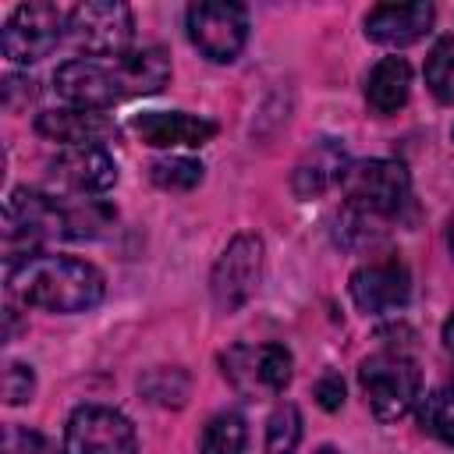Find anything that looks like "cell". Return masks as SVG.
<instances>
[{
    "instance_id": "6da1fadb",
    "label": "cell",
    "mask_w": 454,
    "mask_h": 454,
    "mask_svg": "<svg viewBox=\"0 0 454 454\" xmlns=\"http://www.w3.org/2000/svg\"><path fill=\"white\" fill-rule=\"evenodd\" d=\"M7 291L21 305L46 309V312H57V316H71V312L96 309L103 301L106 280L85 259L32 252V255H21V259L7 262Z\"/></svg>"
},
{
    "instance_id": "7a4b0ae2",
    "label": "cell",
    "mask_w": 454,
    "mask_h": 454,
    "mask_svg": "<svg viewBox=\"0 0 454 454\" xmlns=\"http://www.w3.org/2000/svg\"><path fill=\"white\" fill-rule=\"evenodd\" d=\"M344 209L365 223L394 220L411 199V177L397 160H362L344 170Z\"/></svg>"
},
{
    "instance_id": "3957f363",
    "label": "cell",
    "mask_w": 454,
    "mask_h": 454,
    "mask_svg": "<svg viewBox=\"0 0 454 454\" xmlns=\"http://www.w3.org/2000/svg\"><path fill=\"white\" fill-rule=\"evenodd\" d=\"M67 238V213L64 202L53 199L50 192L35 188H14L4 202V245H7V262L32 255L39 245Z\"/></svg>"
},
{
    "instance_id": "277c9868",
    "label": "cell",
    "mask_w": 454,
    "mask_h": 454,
    "mask_svg": "<svg viewBox=\"0 0 454 454\" xmlns=\"http://www.w3.org/2000/svg\"><path fill=\"white\" fill-rule=\"evenodd\" d=\"M358 387L380 422H397L415 408L422 372L404 351H376L358 365Z\"/></svg>"
},
{
    "instance_id": "5b68a950",
    "label": "cell",
    "mask_w": 454,
    "mask_h": 454,
    "mask_svg": "<svg viewBox=\"0 0 454 454\" xmlns=\"http://www.w3.org/2000/svg\"><path fill=\"white\" fill-rule=\"evenodd\" d=\"M67 35L78 50H85V57H121L135 35V14L117 0H89L67 11Z\"/></svg>"
},
{
    "instance_id": "8992f818",
    "label": "cell",
    "mask_w": 454,
    "mask_h": 454,
    "mask_svg": "<svg viewBox=\"0 0 454 454\" xmlns=\"http://www.w3.org/2000/svg\"><path fill=\"white\" fill-rule=\"evenodd\" d=\"M220 369L245 397H273L291 383L294 358L284 344H234L220 355Z\"/></svg>"
},
{
    "instance_id": "52a82bcc",
    "label": "cell",
    "mask_w": 454,
    "mask_h": 454,
    "mask_svg": "<svg viewBox=\"0 0 454 454\" xmlns=\"http://www.w3.org/2000/svg\"><path fill=\"white\" fill-rule=\"evenodd\" d=\"M188 21V39L192 46L213 60V64H231L248 39V11L241 4L227 0H199L184 14Z\"/></svg>"
},
{
    "instance_id": "ba28073f",
    "label": "cell",
    "mask_w": 454,
    "mask_h": 454,
    "mask_svg": "<svg viewBox=\"0 0 454 454\" xmlns=\"http://www.w3.org/2000/svg\"><path fill=\"white\" fill-rule=\"evenodd\" d=\"M64 32H67V11L43 0L21 4L0 32V50L14 64H35L57 50Z\"/></svg>"
},
{
    "instance_id": "9c48e42d",
    "label": "cell",
    "mask_w": 454,
    "mask_h": 454,
    "mask_svg": "<svg viewBox=\"0 0 454 454\" xmlns=\"http://www.w3.org/2000/svg\"><path fill=\"white\" fill-rule=\"evenodd\" d=\"M53 89L67 106H85V110H106L128 99L117 57H106V60L74 57L53 71Z\"/></svg>"
},
{
    "instance_id": "30bf717a",
    "label": "cell",
    "mask_w": 454,
    "mask_h": 454,
    "mask_svg": "<svg viewBox=\"0 0 454 454\" xmlns=\"http://www.w3.org/2000/svg\"><path fill=\"white\" fill-rule=\"evenodd\" d=\"M262 277V238L259 234H234L227 241V248L220 252L213 277H209V291L216 309L223 312H238L259 287Z\"/></svg>"
},
{
    "instance_id": "8fae6325",
    "label": "cell",
    "mask_w": 454,
    "mask_h": 454,
    "mask_svg": "<svg viewBox=\"0 0 454 454\" xmlns=\"http://www.w3.org/2000/svg\"><path fill=\"white\" fill-rule=\"evenodd\" d=\"M64 454H138L135 426L106 404H78L64 429Z\"/></svg>"
},
{
    "instance_id": "7c38bea8",
    "label": "cell",
    "mask_w": 454,
    "mask_h": 454,
    "mask_svg": "<svg viewBox=\"0 0 454 454\" xmlns=\"http://www.w3.org/2000/svg\"><path fill=\"white\" fill-rule=\"evenodd\" d=\"M50 181H53V188H60L74 199H92L117 184V163L103 145L60 149L50 160Z\"/></svg>"
},
{
    "instance_id": "4fadbf2b",
    "label": "cell",
    "mask_w": 454,
    "mask_h": 454,
    "mask_svg": "<svg viewBox=\"0 0 454 454\" xmlns=\"http://www.w3.org/2000/svg\"><path fill=\"white\" fill-rule=\"evenodd\" d=\"M348 291H351V301L362 312L383 316V312H394V309H401L408 301L411 273H408V266L397 255H387V259L358 266L351 273V280H348Z\"/></svg>"
},
{
    "instance_id": "5bb4252c",
    "label": "cell",
    "mask_w": 454,
    "mask_h": 454,
    "mask_svg": "<svg viewBox=\"0 0 454 454\" xmlns=\"http://www.w3.org/2000/svg\"><path fill=\"white\" fill-rule=\"evenodd\" d=\"M131 131L156 149H199L216 135V124L209 117H195L184 110H145L131 117Z\"/></svg>"
},
{
    "instance_id": "9a60e30c",
    "label": "cell",
    "mask_w": 454,
    "mask_h": 454,
    "mask_svg": "<svg viewBox=\"0 0 454 454\" xmlns=\"http://www.w3.org/2000/svg\"><path fill=\"white\" fill-rule=\"evenodd\" d=\"M35 131L50 142H60L64 149H82V145H103L117 128L103 110H85V106H60L46 110L35 117Z\"/></svg>"
},
{
    "instance_id": "2e32d148",
    "label": "cell",
    "mask_w": 454,
    "mask_h": 454,
    "mask_svg": "<svg viewBox=\"0 0 454 454\" xmlns=\"http://www.w3.org/2000/svg\"><path fill=\"white\" fill-rule=\"evenodd\" d=\"M433 4H376L365 14V35L380 46H411L419 43L433 25Z\"/></svg>"
},
{
    "instance_id": "e0dca14e",
    "label": "cell",
    "mask_w": 454,
    "mask_h": 454,
    "mask_svg": "<svg viewBox=\"0 0 454 454\" xmlns=\"http://www.w3.org/2000/svg\"><path fill=\"white\" fill-rule=\"evenodd\" d=\"M348 167H351V163H348L344 145H337L333 138L316 142V145L301 156V163L294 167V177H291L294 195H301V199L323 195L326 188H333V184L344 181V170H348Z\"/></svg>"
},
{
    "instance_id": "ac0fdd59",
    "label": "cell",
    "mask_w": 454,
    "mask_h": 454,
    "mask_svg": "<svg viewBox=\"0 0 454 454\" xmlns=\"http://www.w3.org/2000/svg\"><path fill=\"white\" fill-rule=\"evenodd\" d=\"M411 92V67L404 57H383L365 74V103L376 114H397Z\"/></svg>"
},
{
    "instance_id": "d6986e66",
    "label": "cell",
    "mask_w": 454,
    "mask_h": 454,
    "mask_svg": "<svg viewBox=\"0 0 454 454\" xmlns=\"http://www.w3.org/2000/svg\"><path fill=\"white\" fill-rule=\"evenodd\" d=\"M121 78L128 96H149L160 92L170 82V57L160 46H142V50H128L117 57Z\"/></svg>"
},
{
    "instance_id": "ffe728a7",
    "label": "cell",
    "mask_w": 454,
    "mask_h": 454,
    "mask_svg": "<svg viewBox=\"0 0 454 454\" xmlns=\"http://www.w3.org/2000/svg\"><path fill=\"white\" fill-rule=\"evenodd\" d=\"M248 429L238 411H220L206 422L199 436V454H245Z\"/></svg>"
},
{
    "instance_id": "44dd1931",
    "label": "cell",
    "mask_w": 454,
    "mask_h": 454,
    "mask_svg": "<svg viewBox=\"0 0 454 454\" xmlns=\"http://www.w3.org/2000/svg\"><path fill=\"white\" fill-rule=\"evenodd\" d=\"M419 426L440 443H454V383H440L419 397Z\"/></svg>"
},
{
    "instance_id": "7402d4cb",
    "label": "cell",
    "mask_w": 454,
    "mask_h": 454,
    "mask_svg": "<svg viewBox=\"0 0 454 454\" xmlns=\"http://www.w3.org/2000/svg\"><path fill=\"white\" fill-rule=\"evenodd\" d=\"M426 85L436 103L454 106V35H440L426 57Z\"/></svg>"
},
{
    "instance_id": "603a6c76",
    "label": "cell",
    "mask_w": 454,
    "mask_h": 454,
    "mask_svg": "<svg viewBox=\"0 0 454 454\" xmlns=\"http://www.w3.org/2000/svg\"><path fill=\"white\" fill-rule=\"evenodd\" d=\"M301 443V411L284 401L266 422V454H294Z\"/></svg>"
},
{
    "instance_id": "cb8c5ba5",
    "label": "cell",
    "mask_w": 454,
    "mask_h": 454,
    "mask_svg": "<svg viewBox=\"0 0 454 454\" xmlns=\"http://www.w3.org/2000/svg\"><path fill=\"white\" fill-rule=\"evenodd\" d=\"M138 390L145 394V401L163 404V408H181L188 397V376L181 369H153L138 380Z\"/></svg>"
},
{
    "instance_id": "d4e9b609",
    "label": "cell",
    "mask_w": 454,
    "mask_h": 454,
    "mask_svg": "<svg viewBox=\"0 0 454 454\" xmlns=\"http://www.w3.org/2000/svg\"><path fill=\"white\" fill-rule=\"evenodd\" d=\"M64 213H67V238L82 241V238H96L110 220V206L99 202V199H74V202H64Z\"/></svg>"
},
{
    "instance_id": "484cf974",
    "label": "cell",
    "mask_w": 454,
    "mask_h": 454,
    "mask_svg": "<svg viewBox=\"0 0 454 454\" xmlns=\"http://www.w3.org/2000/svg\"><path fill=\"white\" fill-rule=\"evenodd\" d=\"M149 174L167 192H188L202 181V163L192 160V156H167V160H156L149 167Z\"/></svg>"
},
{
    "instance_id": "4316f807",
    "label": "cell",
    "mask_w": 454,
    "mask_h": 454,
    "mask_svg": "<svg viewBox=\"0 0 454 454\" xmlns=\"http://www.w3.org/2000/svg\"><path fill=\"white\" fill-rule=\"evenodd\" d=\"M4 454H64L57 450L43 433L25 429V426H7L4 429Z\"/></svg>"
},
{
    "instance_id": "83f0119b",
    "label": "cell",
    "mask_w": 454,
    "mask_h": 454,
    "mask_svg": "<svg viewBox=\"0 0 454 454\" xmlns=\"http://www.w3.org/2000/svg\"><path fill=\"white\" fill-rule=\"evenodd\" d=\"M32 394H35V372H32V365L7 362V369H4V401L7 404H25V401H32Z\"/></svg>"
},
{
    "instance_id": "f1b7e54d",
    "label": "cell",
    "mask_w": 454,
    "mask_h": 454,
    "mask_svg": "<svg viewBox=\"0 0 454 454\" xmlns=\"http://www.w3.org/2000/svg\"><path fill=\"white\" fill-rule=\"evenodd\" d=\"M316 401H319V408L337 411V408L344 404V380H340L337 372H326V376L316 383Z\"/></svg>"
},
{
    "instance_id": "f546056e",
    "label": "cell",
    "mask_w": 454,
    "mask_h": 454,
    "mask_svg": "<svg viewBox=\"0 0 454 454\" xmlns=\"http://www.w3.org/2000/svg\"><path fill=\"white\" fill-rule=\"evenodd\" d=\"M18 92L25 96V99H32L35 96V82L32 78H18V74H11L7 78V85H4V103L14 110V103H18Z\"/></svg>"
},
{
    "instance_id": "4dcf8cb0",
    "label": "cell",
    "mask_w": 454,
    "mask_h": 454,
    "mask_svg": "<svg viewBox=\"0 0 454 454\" xmlns=\"http://www.w3.org/2000/svg\"><path fill=\"white\" fill-rule=\"evenodd\" d=\"M443 348L447 351H454V312L447 316V323H443Z\"/></svg>"
},
{
    "instance_id": "1f68e13d",
    "label": "cell",
    "mask_w": 454,
    "mask_h": 454,
    "mask_svg": "<svg viewBox=\"0 0 454 454\" xmlns=\"http://www.w3.org/2000/svg\"><path fill=\"white\" fill-rule=\"evenodd\" d=\"M447 248H450V255H454V213H450V220H447Z\"/></svg>"
},
{
    "instance_id": "d6a6232c",
    "label": "cell",
    "mask_w": 454,
    "mask_h": 454,
    "mask_svg": "<svg viewBox=\"0 0 454 454\" xmlns=\"http://www.w3.org/2000/svg\"><path fill=\"white\" fill-rule=\"evenodd\" d=\"M316 454H344V450H337V447H319Z\"/></svg>"
},
{
    "instance_id": "836d02e7",
    "label": "cell",
    "mask_w": 454,
    "mask_h": 454,
    "mask_svg": "<svg viewBox=\"0 0 454 454\" xmlns=\"http://www.w3.org/2000/svg\"><path fill=\"white\" fill-rule=\"evenodd\" d=\"M450 135H454V128H450Z\"/></svg>"
}]
</instances>
